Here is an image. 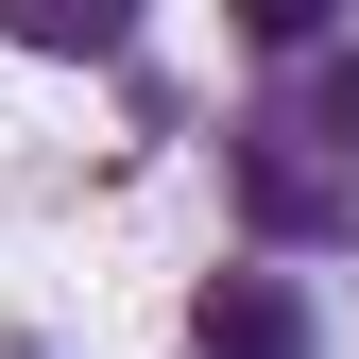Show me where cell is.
<instances>
[{
  "mask_svg": "<svg viewBox=\"0 0 359 359\" xmlns=\"http://www.w3.org/2000/svg\"><path fill=\"white\" fill-rule=\"evenodd\" d=\"M325 137L359 154V52H325Z\"/></svg>",
  "mask_w": 359,
  "mask_h": 359,
  "instance_id": "7a4b0ae2",
  "label": "cell"
},
{
  "mask_svg": "<svg viewBox=\"0 0 359 359\" xmlns=\"http://www.w3.org/2000/svg\"><path fill=\"white\" fill-rule=\"evenodd\" d=\"M189 359H308V308H291L274 274H205V308H189Z\"/></svg>",
  "mask_w": 359,
  "mask_h": 359,
  "instance_id": "6da1fadb",
  "label": "cell"
}]
</instances>
